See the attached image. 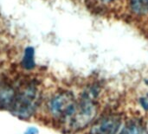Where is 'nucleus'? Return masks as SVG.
Instances as JSON below:
<instances>
[{
	"instance_id": "20e7f679",
	"label": "nucleus",
	"mask_w": 148,
	"mask_h": 134,
	"mask_svg": "<svg viewBox=\"0 0 148 134\" xmlns=\"http://www.w3.org/2000/svg\"><path fill=\"white\" fill-rule=\"evenodd\" d=\"M123 126L121 113H109L96 120L88 134H118Z\"/></svg>"
},
{
	"instance_id": "f03ea898",
	"label": "nucleus",
	"mask_w": 148,
	"mask_h": 134,
	"mask_svg": "<svg viewBox=\"0 0 148 134\" xmlns=\"http://www.w3.org/2000/svg\"><path fill=\"white\" fill-rule=\"evenodd\" d=\"M95 100L83 93L74 114L62 128L67 132H80L88 127L98 113V105Z\"/></svg>"
},
{
	"instance_id": "7ed1b4c3",
	"label": "nucleus",
	"mask_w": 148,
	"mask_h": 134,
	"mask_svg": "<svg viewBox=\"0 0 148 134\" xmlns=\"http://www.w3.org/2000/svg\"><path fill=\"white\" fill-rule=\"evenodd\" d=\"M78 100L70 92L63 91L54 95L49 101L48 107L52 118L55 119L61 127L74 114Z\"/></svg>"
},
{
	"instance_id": "9d476101",
	"label": "nucleus",
	"mask_w": 148,
	"mask_h": 134,
	"mask_svg": "<svg viewBox=\"0 0 148 134\" xmlns=\"http://www.w3.org/2000/svg\"><path fill=\"white\" fill-rule=\"evenodd\" d=\"M39 133V131L36 127H34V126H31V127H29L25 132L24 134H38Z\"/></svg>"
},
{
	"instance_id": "423d86ee",
	"label": "nucleus",
	"mask_w": 148,
	"mask_h": 134,
	"mask_svg": "<svg viewBox=\"0 0 148 134\" xmlns=\"http://www.w3.org/2000/svg\"><path fill=\"white\" fill-rule=\"evenodd\" d=\"M16 88L9 84L0 86V108L10 110L14 100Z\"/></svg>"
},
{
	"instance_id": "0eeeda50",
	"label": "nucleus",
	"mask_w": 148,
	"mask_h": 134,
	"mask_svg": "<svg viewBox=\"0 0 148 134\" xmlns=\"http://www.w3.org/2000/svg\"><path fill=\"white\" fill-rule=\"evenodd\" d=\"M35 51L34 49L31 47H28L26 48L24 54H23V57L22 60V66L23 68L27 69V70H30L32 68H35Z\"/></svg>"
},
{
	"instance_id": "39448f33",
	"label": "nucleus",
	"mask_w": 148,
	"mask_h": 134,
	"mask_svg": "<svg viewBox=\"0 0 148 134\" xmlns=\"http://www.w3.org/2000/svg\"><path fill=\"white\" fill-rule=\"evenodd\" d=\"M118 134H147V129L140 119L134 118L122 126Z\"/></svg>"
},
{
	"instance_id": "f257e3e1",
	"label": "nucleus",
	"mask_w": 148,
	"mask_h": 134,
	"mask_svg": "<svg viewBox=\"0 0 148 134\" xmlns=\"http://www.w3.org/2000/svg\"><path fill=\"white\" fill-rule=\"evenodd\" d=\"M40 101V92L34 82L23 84L16 89L10 112L19 119H29L36 111Z\"/></svg>"
},
{
	"instance_id": "1a4fd4ad",
	"label": "nucleus",
	"mask_w": 148,
	"mask_h": 134,
	"mask_svg": "<svg viewBox=\"0 0 148 134\" xmlns=\"http://www.w3.org/2000/svg\"><path fill=\"white\" fill-rule=\"evenodd\" d=\"M140 104L145 111L148 112V97L147 96L141 97L140 99Z\"/></svg>"
},
{
	"instance_id": "9b49d317",
	"label": "nucleus",
	"mask_w": 148,
	"mask_h": 134,
	"mask_svg": "<svg viewBox=\"0 0 148 134\" xmlns=\"http://www.w3.org/2000/svg\"><path fill=\"white\" fill-rule=\"evenodd\" d=\"M100 1H101L102 3H111V2H114L115 0H100Z\"/></svg>"
},
{
	"instance_id": "6e6552de",
	"label": "nucleus",
	"mask_w": 148,
	"mask_h": 134,
	"mask_svg": "<svg viewBox=\"0 0 148 134\" xmlns=\"http://www.w3.org/2000/svg\"><path fill=\"white\" fill-rule=\"evenodd\" d=\"M132 11L137 15L148 14V0H129Z\"/></svg>"
}]
</instances>
